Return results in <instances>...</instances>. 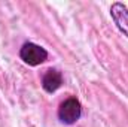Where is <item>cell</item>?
Instances as JSON below:
<instances>
[{
  "label": "cell",
  "mask_w": 128,
  "mask_h": 127,
  "mask_svg": "<svg viewBox=\"0 0 128 127\" xmlns=\"http://www.w3.org/2000/svg\"><path fill=\"white\" fill-rule=\"evenodd\" d=\"M63 85V75L57 69H48L42 78V88L46 93H55Z\"/></svg>",
  "instance_id": "277c9868"
},
{
  "label": "cell",
  "mask_w": 128,
  "mask_h": 127,
  "mask_svg": "<svg viewBox=\"0 0 128 127\" xmlns=\"http://www.w3.org/2000/svg\"><path fill=\"white\" fill-rule=\"evenodd\" d=\"M110 17L115 23V26L118 27V30L122 33L124 36L128 37V8L121 3V2H115L110 6Z\"/></svg>",
  "instance_id": "3957f363"
},
{
  "label": "cell",
  "mask_w": 128,
  "mask_h": 127,
  "mask_svg": "<svg viewBox=\"0 0 128 127\" xmlns=\"http://www.w3.org/2000/svg\"><path fill=\"white\" fill-rule=\"evenodd\" d=\"M20 58L28 66H39V64L45 63L48 60V51L33 42H26L21 48H20Z\"/></svg>",
  "instance_id": "7a4b0ae2"
},
{
  "label": "cell",
  "mask_w": 128,
  "mask_h": 127,
  "mask_svg": "<svg viewBox=\"0 0 128 127\" xmlns=\"http://www.w3.org/2000/svg\"><path fill=\"white\" fill-rule=\"evenodd\" d=\"M80 117H82V105L76 97H67L64 102L60 103L58 120L63 124L72 126L78 120H80Z\"/></svg>",
  "instance_id": "6da1fadb"
}]
</instances>
